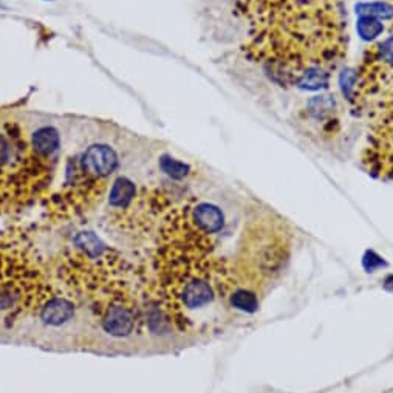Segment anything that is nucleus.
I'll return each mask as SVG.
<instances>
[{"instance_id":"obj_7","label":"nucleus","mask_w":393,"mask_h":393,"mask_svg":"<svg viewBox=\"0 0 393 393\" xmlns=\"http://www.w3.org/2000/svg\"><path fill=\"white\" fill-rule=\"evenodd\" d=\"M294 85H298L302 90H322V88H328L330 85V71L325 67L320 66H313L302 71L299 75L298 81Z\"/></svg>"},{"instance_id":"obj_14","label":"nucleus","mask_w":393,"mask_h":393,"mask_svg":"<svg viewBox=\"0 0 393 393\" xmlns=\"http://www.w3.org/2000/svg\"><path fill=\"white\" fill-rule=\"evenodd\" d=\"M372 50L376 56V59L381 61L384 66H387L393 70V35L382 42H378L372 47Z\"/></svg>"},{"instance_id":"obj_8","label":"nucleus","mask_w":393,"mask_h":393,"mask_svg":"<svg viewBox=\"0 0 393 393\" xmlns=\"http://www.w3.org/2000/svg\"><path fill=\"white\" fill-rule=\"evenodd\" d=\"M336 110V99L333 95H318L313 96L307 102L308 116L320 123H327L333 119Z\"/></svg>"},{"instance_id":"obj_5","label":"nucleus","mask_w":393,"mask_h":393,"mask_svg":"<svg viewBox=\"0 0 393 393\" xmlns=\"http://www.w3.org/2000/svg\"><path fill=\"white\" fill-rule=\"evenodd\" d=\"M136 197H138V191H136L135 183L127 176H119L110 188L109 207L115 212H129L133 210Z\"/></svg>"},{"instance_id":"obj_13","label":"nucleus","mask_w":393,"mask_h":393,"mask_svg":"<svg viewBox=\"0 0 393 393\" xmlns=\"http://www.w3.org/2000/svg\"><path fill=\"white\" fill-rule=\"evenodd\" d=\"M339 87L344 98L350 102L355 101V93L358 87V71L353 68L342 70V73L339 75Z\"/></svg>"},{"instance_id":"obj_16","label":"nucleus","mask_w":393,"mask_h":393,"mask_svg":"<svg viewBox=\"0 0 393 393\" xmlns=\"http://www.w3.org/2000/svg\"><path fill=\"white\" fill-rule=\"evenodd\" d=\"M384 288H386V290L393 291V274H390L386 280H384Z\"/></svg>"},{"instance_id":"obj_12","label":"nucleus","mask_w":393,"mask_h":393,"mask_svg":"<svg viewBox=\"0 0 393 393\" xmlns=\"http://www.w3.org/2000/svg\"><path fill=\"white\" fill-rule=\"evenodd\" d=\"M159 169L174 180H181L189 175L191 166L180 162V159L172 158L171 155H163L159 158Z\"/></svg>"},{"instance_id":"obj_9","label":"nucleus","mask_w":393,"mask_h":393,"mask_svg":"<svg viewBox=\"0 0 393 393\" xmlns=\"http://www.w3.org/2000/svg\"><path fill=\"white\" fill-rule=\"evenodd\" d=\"M229 303L232 308L245 313H255L259 308V299L255 293L243 286H237L229 296Z\"/></svg>"},{"instance_id":"obj_2","label":"nucleus","mask_w":393,"mask_h":393,"mask_svg":"<svg viewBox=\"0 0 393 393\" xmlns=\"http://www.w3.org/2000/svg\"><path fill=\"white\" fill-rule=\"evenodd\" d=\"M76 162L87 175L101 181H107L109 176L118 169L119 164L115 149L102 143L88 146Z\"/></svg>"},{"instance_id":"obj_4","label":"nucleus","mask_w":393,"mask_h":393,"mask_svg":"<svg viewBox=\"0 0 393 393\" xmlns=\"http://www.w3.org/2000/svg\"><path fill=\"white\" fill-rule=\"evenodd\" d=\"M189 214L195 226L207 236L217 234L224 224V215L220 207L211 203H189Z\"/></svg>"},{"instance_id":"obj_1","label":"nucleus","mask_w":393,"mask_h":393,"mask_svg":"<svg viewBox=\"0 0 393 393\" xmlns=\"http://www.w3.org/2000/svg\"><path fill=\"white\" fill-rule=\"evenodd\" d=\"M59 291L35 245L20 234L0 236V311L8 320L39 315V311Z\"/></svg>"},{"instance_id":"obj_6","label":"nucleus","mask_w":393,"mask_h":393,"mask_svg":"<svg viewBox=\"0 0 393 393\" xmlns=\"http://www.w3.org/2000/svg\"><path fill=\"white\" fill-rule=\"evenodd\" d=\"M30 147L37 157L47 159V162H53L61 147L59 132L52 126L39 127V129L31 135Z\"/></svg>"},{"instance_id":"obj_10","label":"nucleus","mask_w":393,"mask_h":393,"mask_svg":"<svg viewBox=\"0 0 393 393\" xmlns=\"http://www.w3.org/2000/svg\"><path fill=\"white\" fill-rule=\"evenodd\" d=\"M356 31L363 41L373 42L378 39L384 31V23L380 19L370 18V16H359L356 22Z\"/></svg>"},{"instance_id":"obj_3","label":"nucleus","mask_w":393,"mask_h":393,"mask_svg":"<svg viewBox=\"0 0 393 393\" xmlns=\"http://www.w3.org/2000/svg\"><path fill=\"white\" fill-rule=\"evenodd\" d=\"M76 308L78 307L73 298H70L67 293H62L59 290L50 301H47L37 316L41 318L45 325L61 327L68 324L75 318Z\"/></svg>"},{"instance_id":"obj_15","label":"nucleus","mask_w":393,"mask_h":393,"mask_svg":"<svg viewBox=\"0 0 393 393\" xmlns=\"http://www.w3.org/2000/svg\"><path fill=\"white\" fill-rule=\"evenodd\" d=\"M363 265H364V268H365L367 272H373V271H376L378 268L386 267L387 263L384 262L381 255H378L375 251H367V253L364 254Z\"/></svg>"},{"instance_id":"obj_11","label":"nucleus","mask_w":393,"mask_h":393,"mask_svg":"<svg viewBox=\"0 0 393 393\" xmlns=\"http://www.w3.org/2000/svg\"><path fill=\"white\" fill-rule=\"evenodd\" d=\"M358 16H370V18L382 20L393 19V5L387 2H370L358 4L355 6Z\"/></svg>"}]
</instances>
